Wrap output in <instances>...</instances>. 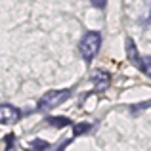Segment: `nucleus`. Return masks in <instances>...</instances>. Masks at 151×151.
<instances>
[{"label":"nucleus","instance_id":"7","mask_svg":"<svg viewBox=\"0 0 151 151\" xmlns=\"http://www.w3.org/2000/svg\"><path fill=\"white\" fill-rule=\"evenodd\" d=\"M90 128H92V124H90V122H77V124H73V136L78 138L81 134L90 132Z\"/></svg>","mask_w":151,"mask_h":151},{"label":"nucleus","instance_id":"9","mask_svg":"<svg viewBox=\"0 0 151 151\" xmlns=\"http://www.w3.org/2000/svg\"><path fill=\"white\" fill-rule=\"evenodd\" d=\"M14 149V134L6 136V151H12Z\"/></svg>","mask_w":151,"mask_h":151},{"label":"nucleus","instance_id":"8","mask_svg":"<svg viewBox=\"0 0 151 151\" xmlns=\"http://www.w3.org/2000/svg\"><path fill=\"white\" fill-rule=\"evenodd\" d=\"M31 147H33V149H38V151H42V149H46V147H48V142H42V140H35L33 144H31Z\"/></svg>","mask_w":151,"mask_h":151},{"label":"nucleus","instance_id":"11","mask_svg":"<svg viewBox=\"0 0 151 151\" xmlns=\"http://www.w3.org/2000/svg\"><path fill=\"white\" fill-rule=\"evenodd\" d=\"M90 2H92V4H94L96 8H105L107 0H90Z\"/></svg>","mask_w":151,"mask_h":151},{"label":"nucleus","instance_id":"1","mask_svg":"<svg viewBox=\"0 0 151 151\" xmlns=\"http://www.w3.org/2000/svg\"><path fill=\"white\" fill-rule=\"evenodd\" d=\"M101 46V33L100 31H86L81 38V54L84 58V61H92L96 58V54L100 52Z\"/></svg>","mask_w":151,"mask_h":151},{"label":"nucleus","instance_id":"4","mask_svg":"<svg viewBox=\"0 0 151 151\" xmlns=\"http://www.w3.org/2000/svg\"><path fill=\"white\" fill-rule=\"evenodd\" d=\"M21 119V111L14 105H0V124H15Z\"/></svg>","mask_w":151,"mask_h":151},{"label":"nucleus","instance_id":"6","mask_svg":"<svg viewBox=\"0 0 151 151\" xmlns=\"http://www.w3.org/2000/svg\"><path fill=\"white\" fill-rule=\"evenodd\" d=\"M46 122H48L50 126H55V128H63V126H71L73 124L71 119H67V117H48Z\"/></svg>","mask_w":151,"mask_h":151},{"label":"nucleus","instance_id":"2","mask_svg":"<svg viewBox=\"0 0 151 151\" xmlns=\"http://www.w3.org/2000/svg\"><path fill=\"white\" fill-rule=\"evenodd\" d=\"M126 55H128L130 63H132L134 67H138L145 77L151 78V58L149 55H144V58H142V55L138 54V48H136V44H134L132 38L126 40Z\"/></svg>","mask_w":151,"mask_h":151},{"label":"nucleus","instance_id":"5","mask_svg":"<svg viewBox=\"0 0 151 151\" xmlns=\"http://www.w3.org/2000/svg\"><path fill=\"white\" fill-rule=\"evenodd\" d=\"M92 82H94V88H96V92H105L107 88H109V84H111V77H109V73L107 71H94L92 73Z\"/></svg>","mask_w":151,"mask_h":151},{"label":"nucleus","instance_id":"10","mask_svg":"<svg viewBox=\"0 0 151 151\" xmlns=\"http://www.w3.org/2000/svg\"><path fill=\"white\" fill-rule=\"evenodd\" d=\"M151 105V101H145V103H140V105H134L136 109H132V113H138V111H142V109H147V107Z\"/></svg>","mask_w":151,"mask_h":151},{"label":"nucleus","instance_id":"3","mask_svg":"<svg viewBox=\"0 0 151 151\" xmlns=\"http://www.w3.org/2000/svg\"><path fill=\"white\" fill-rule=\"evenodd\" d=\"M71 98V90L63 88V90H50V92H46L44 96L38 100V109L42 111H48L52 107H58L61 105L63 101H67Z\"/></svg>","mask_w":151,"mask_h":151}]
</instances>
